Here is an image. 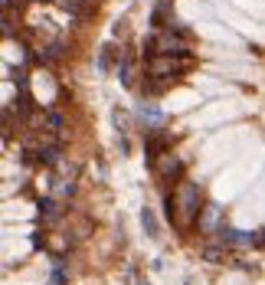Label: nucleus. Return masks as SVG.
<instances>
[{"mask_svg": "<svg viewBox=\"0 0 265 285\" xmlns=\"http://www.w3.org/2000/svg\"><path fill=\"white\" fill-rule=\"evenodd\" d=\"M206 210V197H203V187L200 184H190V180H184L177 190V217H180V229H190L200 223V217H203Z\"/></svg>", "mask_w": 265, "mask_h": 285, "instance_id": "obj_1", "label": "nucleus"}, {"mask_svg": "<svg viewBox=\"0 0 265 285\" xmlns=\"http://www.w3.org/2000/svg\"><path fill=\"white\" fill-rule=\"evenodd\" d=\"M193 59L180 56H151L144 59V75L148 79H184V72H190Z\"/></svg>", "mask_w": 265, "mask_h": 285, "instance_id": "obj_2", "label": "nucleus"}, {"mask_svg": "<svg viewBox=\"0 0 265 285\" xmlns=\"http://www.w3.org/2000/svg\"><path fill=\"white\" fill-rule=\"evenodd\" d=\"M167 151H170V135L160 128H151L148 138H144V157H148V164L154 168L160 157H167Z\"/></svg>", "mask_w": 265, "mask_h": 285, "instance_id": "obj_3", "label": "nucleus"}, {"mask_svg": "<svg viewBox=\"0 0 265 285\" xmlns=\"http://www.w3.org/2000/svg\"><path fill=\"white\" fill-rule=\"evenodd\" d=\"M184 161L180 157H173V154H167V157H160V161L154 164V174H157V180H160V187L167 190V184H184Z\"/></svg>", "mask_w": 265, "mask_h": 285, "instance_id": "obj_4", "label": "nucleus"}, {"mask_svg": "<svg viewBox=\"0 0 265 285\" xmlns=\"http://www.w3.org/2000/svg\"><path fill=\"white\" fill-rule=\"evenodd\" d=\"M59 161V144H36V148H26V164H43V168H53Z\"/></svg>", "mask_w": 265, "mask_h": 285, "instance_id": "obj_5", "label": "nucleus"}, {"mask_svg": "<svg viewBox=\"0 0 265 285\" xmlns=\"http://www.w3.org/2000/svg\"><path fill=\"white\" fill-rule=\"evenodd\" d=\"M173 23H177V20H173L170 0H160L154 7V13H151V26H154V30H167V26H173Z\"/></svg>", "mask_w": 265, "mask_h": 285, "instance_id": "obj_6", "label": "nucleus"}, {"mask_svg": "<svg viewBox=\"0 0 265 285\" xmlns=\"http://www.w3.org/2000/svg\"><path fill=\"white\" fill-rule=\"evenodd\" d=\"M118 79H121V86H135V56H131V50H124L121 59H118Z\"/></svg>", "mask_w": 265, "mask_h": 285, "instance_id": "obj_7", "label": "nucleus"}, {"mask_svg": "<svg viewBox=\"0 0 265 285\" xmlns=\"http://www.w3.org/2000/svg\"><path fill=\"white\" fill-rule=\"evenodd\" d=\"M121 53L124 50L105 43V46H102V53H99V69H102V72H111V69H115V59H121Z\"/></svg>", "mask_w": 265, "mask_h": 285, "instance_id": "obj_8", "label": "nucleus"}, {"mask_svg": "<svg viewBox=\"0 0 265 285\" xmlns=\"http://www.w3.org/2000/svg\"><path fill=\"white\" fill-rule=\"evenodd\" d=\"M59 217H62V207L56 203L53 197L39 200V220H46V223H53V220H59Z\"/></svg>", "mask_w": 265, "mask_h": 285, "instance_id": "obj_9", "label": "nucleus"}, {"mask_svg": "<svg viewBox=\"0 0 265 285\" xmlns=\"http://www.w3.org/2000/svg\"><path fill=\"white\" fill-rule=\"evenodd\" d=\"M203 259L213 266H223V262H229V246H203Z\"/></svg>", "mask_w": 265, "mask_h": 285, "instance_id": "obj_10", "label": "nucleus"}, {"mask_svg": "<svg viewBox=\"0 0 265 285\" xmlns=\"http://www.w3.org/2000/svg\"><path fill=\"white\" fill-rule=\"evenodd\" d=\"M62 125H66V118H62V112H56V108H50V112H43V128L50 131V135H59Z\"/></svg>", "mask_w": 265, "mask_h": 285, "instance_id": "obj_11", "label": "nucleus"}, {"mask_svg": "<svg viewBox=\"0 0 265 285\" xmlns=\"http://www.w3.org/2000/svg\"><path fill=\"white\" fill-rule=\"evenodd\" d=\"M62 56H66V50H62V43H50L43 50V56H39V62H46V66H56Z\"/></svg>", "mask_w": 265, "mask_h": 285, "instance_id": "obj_12", "label": "nucleus"}, {"mask_svg": "<svg viewBox=\"0 0 265 285\" xmlns=\"http://www.w3.org/2000/svg\"><path fill=\"white\" fill-rule=\"evenodd\" d=\"M141 226L148 229V236H154V239L160 236V229H157V217H154V210H151V207H144V210H141Z\"/></svg>", "mask_w": 265, "mask_h": 285, "instance_id": "obj_13", "label": "nucleus"}, {"mask_svg": "<svg viewBox=\"0 0 265 285\" xmlns=\"http://www.w3.org/2000/svg\"><path fill=\"white\" fill-rule=\"evenodd\" d=\"M59 4H62V10L75 13V17H85V7H82V0H59Z\"/></svg>", "mask_w": 265, "mask_h": 285, "instance_id": "obj_14", "label": "nucleus"}, {"mask_svg": "<svg viewBox=\"0 0 265 285\" xmlns=\"http://www.w3.org/2000/svg\"><path fill=\"white\" fill-rule=\"evenodd\" d=\"M255 249H265V226L255 233Z\"/></svg>", "mask_w": 265, "mask_h": 285, "instance_id": "obj_15", "label": "nucleus"}]
</instances>
